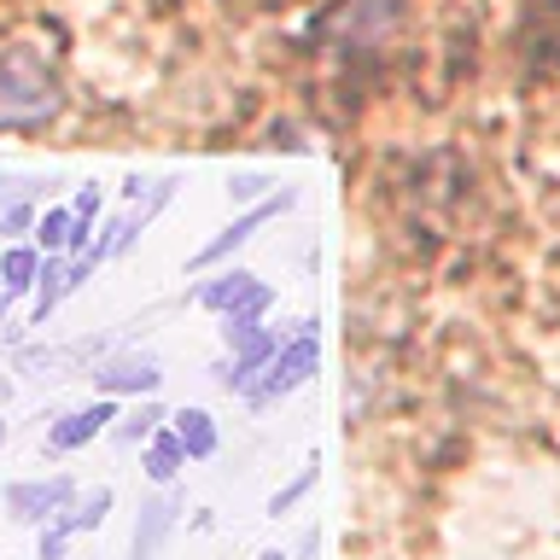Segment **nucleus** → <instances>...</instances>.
Here are the masks:
<instances>
[{
  "label": "nucleus",
  "instance_id": "dca6fc26",
  "mask_svg": "<svg viewBox=\"0 0 560 560\" xmlns=\"http://www.w3.org/2000/svg\"><path fill=\"white\" fill-rule=\"evenodd\" d=\"M158 420H170V415L158 409V402H140V409H135V415L117 427V438H122V444H147V438L158 432Z\"/></svg>",
  "mask_w": 560,
  "mask_h": 560
},
{
  "label": "nucleus",
  "instance_id": "0eeeda50",
  "mask_svg": "<svg viewBox=\"0 0 560 560\" xmlns=\"http://www.w3.org/2000/svg\"><path fill=\"white\" fill-rule=\"evenodd\" d=\"M112 420H117V402H112V397L88 402V409H70V415H59V420L47 427V450H52V455H70V450L94 444V438L112 427Z\"/></svg>",
  "mask_w": 560,
  "mask_h": 560
},
{
  "label": "nucleus",
  "instance_id": "b1692460",
  "mask_svg": "<svg viewBox=\"0 0 560 560\" xmlns=\"http://www.w3.org/2000/svg\"><path fill=\"white\" fill-rule=\"evenodd\" d=\"M0 444H7V420H0Z\"/></svg>",
  "mask_w": 560,
  "mask_h": 560
},
{
  "label": "nucleus",
  "instance_id": "f8f14e48",
  "mask_svg": "<svg viewBox=\"0 0 560 560\" xmlns=\"http://www.w3.org/2000/svg\"><path fill=\"white\" fill-rule=\"evenodd\" d=\"M170 427L182 432L187 462H210V455H217V420H210L205 409H182V415H170Z\"/></svg>",
  "mask_w": 560,
  "mask_h": 560
},
{
  "label": "nucleus",
  "instance_id": "6e6552de",
  "mask_svg": "<svg viewBox=\"0 0 560 560\" xmlns=\"http://www.w3.org/2000/svg\"><path fill=\"white\" fill-rule=\"evenodd\" d=\"M70 298V280H65V257L59 252H42V275H35V304H30V327H47V315Z\"/></svg>",
  "mask_w": 560,
  "mask_h": 560
},
{
  "label": "nucleus",
  "instance_id": "2eb2a0df",
  "mask_svg": "<svg viewBox=\"0 0 560 560\" xmlns=\"http://www.w3.org/2000/svg\"><path fill=\"white\" fill-rule=\"evenodd\" d=\"M65 234H70V205H47L42 217H35V245L65 257Z\"/></svg>",
  "mask_w": 560,
  "mask_h": 560
},
{
  "label": "nucleus",
  "instance_id": "4be33fe9",
  "mask_svg": "<svg viewBox=\"0 0 560 560\" xmlns=\"http://www.w3.org/2000/svg\"><path fill=\"white\" fill-rule=\"evenodd\" d=\"M70 210H82V217H100V210H105V192H100L94 182H88V187H77V199H70Z\"/></svg>",
  "mask_w": 560,
  "mask_h": 560
},
{
  "label": "nucleus",
  "instance_id": "ddd939ff",
  "mask_svg": "<svg viewBox=\"0 0 560 560\" xmlns=\"http://www.w3.org/2000/svg\"><path fill=\"white\" fill-rule=\"evenodd\" d=\"M35 275H42V245H7V257H0V287L7 292H35Z\"/></svg>",
  "mask_w": 560,
  "mask_h": 560
},
{
  "label": "nucleus",
  "instance_id": "9d476101",
  "mask_svg": "<svg viewBox=\"0 0 560 560\" xmlns=\"http://www.w3.org/2000/svg\"><path fill=\"white\" fill-rule=\"evenodd\" d=\"M182 467H187L182 432H175V427H158V432L147 438V479H152V485H170Z\"/></svg>",
  "mask_w": 560,
  "mask_h": 560
},
{
  "label": "nucleus",
  "instance_id": "6ab92c4d",
  "mask_svg": "<svg viewBox=\"0 0 560 560\" xmlns=\"http://www.w3.org/2000/svg\"><path fill=\"white\" fill-rule=\"evenodd\" d=\"M65 549H70V525H65V520H47V525H42V542H35V555H42V560H65Z\"/></svg>",
  "mask_w": 560,
  "mask_h": 560
},
{
  "label": "nucleus",
  "instance_id": "f03ea898",
  "mask_svg": "<svg viewBox=\"0 0 560 560\" xmlns=\"http://www.w3.org/2000/svg\"><path fill=\"white\" fill-rule=\"evenodd\" d=\"M315 362H322V345H315V322H304L292 339H280V350L269 357V368H262V374L245 385V402H252V409H269V402L292 397L298 385L315 374Z\"/></svg>",
  "mask_w": 560,
  "mask_h": 560
},
{
  "label": "nucleus",
  "instance_id": "4468645a",
  "mask_svg": "<svg viewBox=\"0 0 560 560\" xmlns=\"http://www.w3.org/2000/svg\"><path fill=\"white\" fill-rule=\"evenodd\" d=\"M105 514H112V490H105V485H100V490H94V497H82L77 508H65V514H59V520L70 525V537H82V532H94V525H100Z\"/></svg>",
  "mask_w": 560,
  "mask_h": 560
},
{
  "label": "nucleus",
  "instance_id": "f3484780",
  "mask_svg": "<svg viewBox=\"0 0 560 560\" xmlns=\"http://www.w3.org/2000/svg\"><path fill=\"white\" fill-rule=\"evenodd\" d=\"M262 339V322H252V315H222V345L228 350H245Z\"/></svg>",
  "mask_w": 560,
  "mask_h": 560
},
{
  "label": "nucleus",
  "instance_id": "423d86ee",
  "mask_svg": "<svg viewBox=\"0 0 560 560\" xmlns=\"http://www.w3.org/2000/svg\"><path fill=\"white\" fill-rule=\"evenodd\" d=\"M88 380H94V392H105V397H152L158 385H164V368H158V357H112Z\"/></svg>",
  "mask_w": 560,
  "mask_h": 560
},
{
  "label": "nucleus",
  "instance_id": "7ed1b4c3",
  "mask_svg": "<svg viewBox=\"0 0 560 560\" xmlns=\"http://www.w3.org/2000/svg\"><path fill=\"white\" fill-rule=\"evenodd\" d=\"M292 205H298V192H269V199L245 205V210H240V217H234V222L222 228L217 240H205L199 252H192V262H187V269L199 275V269H217V262H228V257L240 252V245H252V240H257V228H269L275 217H287Z\"/></svg>",
  "mask_w": 560,
  "mask_h": 560
},
{
  "label": "nucleus",
  "instance_id": "9b49d317",
  "mask_svg": "<svg viewBox=\"0 0 560 560\" xmlns=\"http://www.w3.org/2000/svg\"><path fill=\"white\" fill-rule=\"evenodd\" d=\"M170 520H175V497H158V502L140 508L135 542H129V560H152V555H158V542H164V532H170Z\"/></svg>",
  "mask_w": 560,
  "mask_h": 560
},
{
  "label": "nucleus",
  "instance_id": "20e7f679",
  "mask_svg": "<svg viewBox=\"0 0 560 560\" xmlns=\"http://www.w3.org/2000/svg\"><path fill=\"white\" fill-rule=\"evenodd\" d=\"M170 199H175V175H164V182H152V187H147V199H129V205H122L117 217L100 228V240L88 245V252H94V262H112V257L129 252V245H135L140 234H147L152 222H158V210H164Z\"/></svg>",
  "mask_w": 560,
  "mask_h": 560
},
{
  "label": "nucleus",
  "instance_id": "aec40b11",
  "mask_svg": "<svg viewBox=\"0 0 560 560\" xmlns=\"http://www.w3.org/2000/svg\"><path fill=\"white\" fill-rule=\"evenodd\" d=\"M228 199H234V205L269 199V175H234V182H228Z\"/></svg>",
  "mask_w": 560,
  "mask_h": 560
},
{
  "label": "nucleus",
  "instance_id": "a211bd4d",
  "mask_svg": "<svg viewBox=\"0 0 560 560\" xmlns=\"http://www.w3.org/2000/svg\"><path fill=\"white\" fill-rule=\"evenodd\" d=\"M35 217H42V210H35L30 199H18V205L0 210V234H7V240H18V234H35Z\"/></svg>",
  "mask_w": 560,
  "mask_h": 560
},
{
  "label": "nucleus",
  "instance_id": "1a4fd4ad",
  "mask_svg": "<svg viewBox=\"0 0 560 560\" xmlns=\"http://www.w3.org/2000/svg\"><path fill=\"white\" fill-rule=\"evenodd\" d=\"M252 292H257V275H252V269H228V275H217V280H205V287L192 292V304L210 310V315H228L240 298H252Z\"/></svg>",
  "mask_w": 560,
  "mask_h": 560
},
{
  "label": "nucleus",
  "instance_id": "412c9836",
  "mask_svg": "<svg viewBox=\"0 0 560 560\" xmlns=\"http://www.w3.org/2000/svg\"><path fill=\"white\" fill-rule=\"evenodd\" d=\"M310 485H315V462H310V467H304V472H298V479H292V485H287V490H275V497H269V514H275V520H280V514H287V508H292V502H298V497H304V490H310Z\"/></svg>",
  "mask_w": 560,
  "mask_h": 560
},
{
  "label": "nucleus",
  "instance_id": "5701e85b",
  "mask_svg": "<svg viewBox=\"0 0 560 560\" xmlns=\"http://www.w3.org/2000/svg\"><path fill=\"white\" fill-rule=\"evenodd\" d=\"M257 560H287V555H280V549H269V555H257Z\"/></svg>",
  "mask_w": 560,
  "mask_h": 560
},
{
  "label": "nucleus",
  "instance_id": "39448f33",
  "mask_svg": "<svg viewBox=\"0 0 560 560\" xmlns=\"http://www.w3.org/2000/svg\"><path fill=\"white\" fill-rule=\"evenodd\" d=\"M70 502H77V479H65V472H52V479H18L7 490V514L18 525H47V520H59Z\"/></svg>",
  "mask_w": 560,
  "mask_h": 560
},
{
  "label": "nucleus",
  "instance_id": "f257e3e1",
  "mask_svg": "<svg viewBox=\"0 0 560 560\" xmlns=\"http://www.w3.org/2000/svg\"><path fill=\"white\" fill-rule=\"evenodd\" d=\"M65 112V82L30 47H0V129H47Z\"/></svg>",
  "mask_w": 560,
  "mask_h": 560
}]
</instances>
